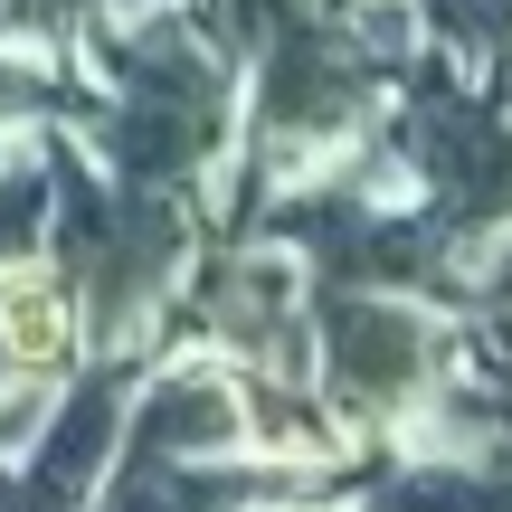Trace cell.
Wrapping results in <instances>:
<instances>
[{"instance_id": "cell-1", "label": "cell", "mask_w": 512, "mask_h": 512, "mask_svg": "<svg viewBox=\"0 0 512 512\" xmlns=\"http://www.w3.org/2000/svg\"><path fill=\"white\" fill-rule=\"evenodd\" d=\"M76 114L67 133L114 181L152 190H209L247 143V67L200 29L190 0H143V10H95L67 38Z\"/></svg>"}, {"instance_id": "cell-2", "label": "cell", "mask_w": 512, "mask_h": 512, "mask_svg": "<svg viewBox=\"0 0 512 512\" xmlns=\"http://www.w3.org/2000/svg\"><path fill=\"white\" fill-rule=\"evenodd\" d=\"M48 266L76 285L95 351H133L152 361V342L171 332L200 266V209L190 190L114 181L105 162L57 133V200H48Z\"/></svg>"}, {"instance_id": "cell-3", "label": "cell", "mask_w": 512, "mask_h": 512, "mask_svg": "<svg viewBox=\"0 0 512 512\" xmlns=\"http://www.w3.org/2000/svg\"><path fill=\"white\" fill-rule=\"evenodd\" d=\"M437 370H446L437 304H418L408 285H313L304 380L323 389V408L351 437L361 427H399L408 408H427Z\"/></svg>"}, {"instance_id": "cell-4", "label": "cell", "mask_w": 512, "mask_h": 512, "mask_svg": "<svg viewBox=\"0 0 512 512\" xmlns=\"http://www.w3.org/2000/svg\"><path fill=\"white\" fill-rule=\"evenodd\" d=\"M399 171H418V200L446 238L512 228V105L475 95L465 76H418L399 105Z\"/></svg>"}, {"instance_id": "cell-5", "label": "cell", "mask_w": 512, "mask_h": 512, "mask_svg": "<svg viewBox=\"0 0 512 512\" xmlns=\"http://www.w3.org/2000/svg\"><path fill=\"white\" fill-rule=\"evenodd\" d=\"M190 313H200V342L228 351L247 370H294L304 380V323H313V266L285 238H238L219 256L190 266Z\"/></svg>"}, {"instance_id": "cell-6", "label": "cell", "mask_w": 512, "mask_h": 512, "mask_svg": "<svg viewBox=\"0 0 512 512\" xmlns=\"http://www.w3.org/2000/svg\"><path fill=\"white\" fill-rule=\"evenodd\" d=\"M133 380H143L133 351H95L86 370H67L57 399H48V427H38L29 456L0 475V512H86L95 484H105L114 456H124Z\"/></svg>"}, {"instance_id": "cell-7", "label": "cell", "mask_w": 512, "mask_h": 512, "mask_svg": "<svg viewBox=\"0 0 512 512\" xmlns=\"http://www.w3.org/2000/svg\"><path fill=\"white\" fill-rule=\"evenodd\" d=\"M124 456H190V465L256 456V370L209 342L152 351L124 408Z\"/></svg>"}, {"instance_id": "cell-8", "label": "cell", "mask_w": 512, "mask_h": 512, "mask_svg": "<svg viewBox=\"0 0 512 512\" xmlns=\"http://www.w3.org/2000/svg\"><path fill=\"white\" fill-rule=\"evenodd\" d=\"M294 475L266 456H228V465H190V456H114V475L95 484L86 512H266L285 503Z\"/></svg>"}, {"instance_id": "cell-9", "label": "cell", "mask_w": 512, "mask_h": 512, "mask_svg": "<svg viewBox=\"0 0 512 512\" xmlns=\"http://www.w3.org/2000/svg\"><path fill=\"white\" fill-rule=\"evenodd\" d=\"M95 361V332L76 285L48 256H10L0 266V380H67Z\"/></svg>"}, {"instance_id": "cell-10", "label": "cell", "mask_w": 512, "mask_h": 512, "mask_svg": "<svg viewBox=\"0 0 512 512\" xmlns=\"http://www.w3.org/2000/svg\"><path fill=\"white\" fill-rule=\"evenodd\" d=\"M351 512H512V456H418Z\"/></svg>"}, {"instance_id": "cell-11", "label": "cell", "mask_w": 512, "mask_h": 512, "mask_svg": "<svg viewBox=\"0 0 512 512\" xmlns=\"http://www.w3.org/2000/svg\"><path fill=\"white\" fill-rule=\"evenodd\" d=\"M76 114V67L48 57V38H0V143L57 133Z\"/></svg>"}, {"instance_id": "cell-12", "label": "cell", "mask_w": 512, "mask_h": 512, "mask_svg": "<svg viewBox=\"0 0 512 512\" xmlns=\"http://www.w3.org/2000/svg\"><path fill=\"white\" fill-rule=\"evenodd\" d=\"M437 38L456 48V67H494L512 57V0H427Z\"/></svg>"}, {"instance_id": "cell-13", "label": "cell", "mask_w": 512, "mask_h": 512, "mask_svg": "<svg viewBox=\"0 0 512 512\" xmlns=\"http://www.w3.org/2000/svg\"><path fill=\"white\" fill-rule=\"evenodd\" d=\"M475 361H484V380H494V399L512 408V294H503V304H484V332H475Z\"/></svg>"}]
</instances>
